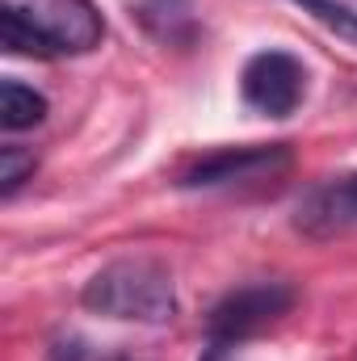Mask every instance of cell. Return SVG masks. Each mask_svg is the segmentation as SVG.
<instances>
[{
  "instance_id": "6da1fadb",
  "label": "cell",
  "mask_w": 357,
  "mask_h": 361,
  "mask_svg": "<svg viewBox=\"0 0 357 361\" xmlns=\"http://www.w3.org/2000/svg\"><path fill=\"white\" fill-rule=\"evenodd\" d=\"M80 302L92 315L135 319V324H169L177 315L173 273L152 257H122L97 269L80 290Z\"/></svg>"
},
{
  "instance_id": "7a4b0ae2",
  "label": "cell",
  "mask_w": 357,
  "mask_h": 361,
  "mask_svg": "<svg viewBox=\"0 0 357 361\" xmlns=\"http://www.w3.org/2000/svg\"><path fill=\"white\" fill-rule=\"evenodd\" d=\"M290 307H294V286H286V281L240 286V290L223 294L210 307V315H206V341L223 345V349H236V345L261 336L269 324H277Z\"/></svg>"
},
{
  "instance_id": "3957f363",
  "label": "cell",
  "mask_w": 357,
  "mask_h": 361,
  "mask_svg": "<svg viewBox=\"0 0 357 361\" xmlns=\"http://www.w3.org/2000/svg\"><path fill=\"white\" fill-rule=\"evenodd\" d=\"M0 8H13L21 21H30L51 55H85L105 34L92 0H0Z\"/></svg>"
},
{
  "instance_id": "277c9868",
  "label": "cell",
  "mask_w": 357,
  "mask_h": 361,
  "mask_svg": "<svg viewBox=\"0 0 357 361\" xmlns=\"http://www.w3.org/2000/svg\"><path fill=\"white\" fill-rule=\"evenodd\" d=\"M240 97L257 114L290 118L307 97V68L290 51H257L240 72Z\"/></svg>"
},
{
  "instance_id": "5b68a950",
  "label": "cell",
  "mask_w": 357,
  "mask_h": 361,
  "mask_svg": "<svg viewBox=\"0 0 357 361\" xmlns=\"http://www.w3.org/2000/svg\"><path fill=\"white\" fill-rule=\"evenodd\" d=\"M286 143H248V147H219L202 160H193L177 177L181 189H219V185H244V180H269L290 169Z\"/></svg>"
},
{
  "instance_id": "8992f818",
  "label": "cell",
  "mask_w": 357,
  "mask_h": 361,
  "mask_svg": "<svg viewBox=\"0 0 357 361\" xmlns=\"http://www.w3.org/2000/svg\"><path fill=\"white\" fill-rule=\"evenodd\" d=\"M294 227L311 240H332V235L357 231V173L315 185L294 206Z\"/></svg>"
},
{
  "instance_id": "52a82bcc",
  "label": "cell",
  "mask_w": 357,
  "mask_h": 361,
  "mask_svg": "<svg viewBox=\"0 0 357 361\" xmlns=\"http://www.w3.org/2000/svg\"><path fill=\"white\" fill-rule=\"evenodd\" d=\"M135 17L143 21V30L160 42H189L193 38V4L189 0H139Z\"/></svg>"
},
{
  "instance_id": "ba28073f",
  "label": "cell",
  "mask_w": 357,
  "mask_h": 361,
  "mask_svg": "<svg viewBox=\"0 0 357 361\" xmlns=\"http://www.w3.org/2000/svg\"><path fill=\"white\" fill-rule=\"evenodd\" d=\"M47 118V97L21 80L0 85V126L4 130H30Z\"/></svg>"
},
{
  "instance_id": "9c48e42d",
  "label": "cell",
  "mask_w": 357,
  "mask_h": 361,
  "mask_svg": "<svg viewBox=\"0 0 357 361\" xmlns=\"http://www.w3.org/2000/svg\"><path fill=\"white\" fill-rule=\"evenodd\" d=\"M0 47L8 51V55H30V59H55L51 55V47L34 34V25L30 21H21L13 8H0Z\"/></svg>"
},
{
  "instance_id": "30bf717a",
  "label": "cell",
  "mask_w": 357,
  "mask_h": 361,
  "mask_svg": "<svg viewBox=\"0 0 357 361\" xmlns=\"http://www.w3.org/2000/svg\"><path fill=\"white\" fill-rule=\"evenodd\" d=\"M294 4H303V13H311L337 38H345V42L357 47V8H349L345 0H294Z\"/></svg>"
},
{
  "instance_id": "8fae6325",
  "label": "cell",
  "mask_w": 357,
  "mask_h": 361,
  "mask_svg": "<svg viewBox=\"0 0 357 361\" xmlns=\"http://www.w3.org/2000/svg\"><path fill=\"white\" fill-rule=\"evenodd\" d=\"M34 169H38V156L30 147H17V143L0 147V193L13 197L25 180H34Z\"/></svg>"
},
{
  "instance_id": "7c38bea8",
  "label": "cell",
  "mask_w": 357,
  "mask_h": 361,
  "mask_svg": "<svg viewBox=\"0 0 357 361\" xmlns=\"http://www.w3.org/2000/svg\"><path fill=\"white\" fill-rule=\"evenodd\" d=\"M51 361H85V341L80 336H59L51 345Z\"/></svg>"
},
{
  "instance_id": "4fadbf2b",
  "label": "cell",
  "mask_w": 357,
  "mask_h": 361,
  "mask_svg": "<svg viewBox=\"0 0 357 361\" xmlns=\"http://www.w3.org/2000/svg\"><path fill=\"white\" fill-rule=\"evenodd\" d=\"M227 353H231V349H223V345H210V341H206V353H202V361H227Z\"/></svg>"
},
{
  "instance_id": "5bb4252c",
  "label": "cell",
  "mask_w": 357,
  "mask_h": 361,
  "mask_svg": "<svg viewBox=\"0 0 357 361\" xmlns=\"http://www.w3.org/2000/svg\"><path fill=\"white\" fill-rule=\"evenodd\" d=\"M109 361H135V357H109Z\"/></svg>"
}]
</instances>
